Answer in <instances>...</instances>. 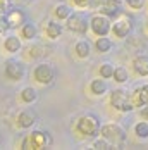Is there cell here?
Here are the masks:
<instances>
[{
    "label": "cell",
    "instance_id": "cell-1",
    "mask_svg": "<svg viewBox=\"0 0 148 150\" xmlns=\"http://www.w3.org/2000/svg\"><path fill=\"white\" fill-rule=\"evenodd\" d=\"M100 135L104 136L105 140H109L110 143L119 145V143H122L126 140V129L122 126L116 124V122H109V124L100 128Z\"/></svg>",
    "mask_w": 148,
    "mask_h": 150
},
{
    "label": "cell",
    "instance_id": "cell-2",
    "mask_svg": "<svg viewBox=\"0 0 148 150\" xmlns=\"http://www.w3.org/2000/svg\"><path fill=\"white\" fill-rule=\"evenodd\" d=\"M110 105H112L114 109L121 110V112H129V110L134 109L131 95L126 93L124 90H114L110 93Z\"/></svg>",
    "mask_w": 148,
    "mask_h": 150
},
{
    "label": "cell",
    "instance_id": "cell-3",
    "mask_svg": "<svg viewBox=\"0 0 148 150\" xmlns=\"http://www.w3.org/2000/svg\"><path fill=\"white\" fill-rule=\"evenodd\" d=\"M100 122L95 116H83L78 119V124H76V129L85 136H95L98 131H100Z\"/></svg>",
    "mask_w": 148,
    "mask_h": 150
},
{
    "label": "cell",
    "instance_id": "cell-4",
    "mask_svg": "<svg viewBox=\"0 0 148 150\" xmlns=\"http://www.w3.org/2000/svg\"><path fill=\"white\" fill-rule=\"evenodd\" d=\"M50 143V136L47 131H42V129H36L33 131L28 138L23 140V149H45L47 145Z\"/></svg>",
    "mask_w": 148,
    "mask_h": 150
},
{
    "label": "cell",
    "instance_id": "cell-5",
    "mask_svg": "<svg viewBox=\"0 0 148 150\" xmlns=\"http://www.w3.org/2000/svg\"><path fill=\"white\" fill-rule=\"evenodd\" d=\"M90 28L95 35L98 36H107L109 31L112 30V23H110V17L105 14H98V16H93L91 21H90Z\"/></svg>",
    "mask_w": 148,
    "mask_h": 150
},
{
    "label": "cell",
    "instance_id": "cell-6",
    "mask_svg": "<svg viewBox=\"0 0 148 150\" xmlns=\"http://www.w3.org/2000/svg\"><path fill=\"white\" fill-rule=\"evenodd\" d=\"M33 76H35V81L40 83V85H48L54 81V67L50 64H38L33 71Z\"/></svg>",
    "mask_w": 148,
    "mask_h": 150
},
{
    "label": "cell",
    "instance_id": "cell-7",
    "mask_svg": "<svg viewBox=\"0 0 148 150\" xmlns=\"http://www.w3.org/2000/svg\"><path fill=\"white\" fill-rule=\"evenodd\" d=\"M26 74V69H24V66L21 64V62H17V60H7L5 62V76L9 78V79H12V81H21L23 78Z\"/></svg>",
    "mask_w": 148,
    "mask_h": 150
},
{
    "label": "cell",
    "instance_id": "cell-8",
    "mask_svg": "<svg viewBox=\"0 0 148 150\" xmlns=\"http://www.w3.org/2000/svg\"><path fill=\"white\" fill-rule=\"evenodd\" d=\"M66 21H67V28L74 33H86L88 30V21L81 14H71Z\"/></svg>",
    "mask_w": 148,
    "mask_h": 150
},
{
    "label": "cell",
    "instance_id": "cell-9",
    "mask_svg": "<svg viewBox=\"0 0 148 150\" xmlns=\"http://www.w3.org/2000/svg\"><path fill=\"white\" fill-rule=\"evenodd\" d=\"M112 33L117 36V38H126L129 33H131V23L122 17V19H117L116 23H112Z\"/></svg>",
    "mask_w": 148,
    "mask_h": 150
},
{
    "label": "cell",
    "instance_id": "cell-10",
    "mask_svg": "<svg viewBox=\"0 0 148 150\" xmlns=\"http://www.w3.org/2000/svg\"><path fill=\"white\" fill-rule=\"evenodd\" d=\"M122 11V0H105V4L100 7V12L109 17H114Z\"/></svg>",
    "mask_w": 148,
    "mask_h": 150
},
{
    "label": "cell",
    "instance_id": "cell-11",
    "mask_svg": "<svg viewBox=\"0 0 148 150\" xmlns=\"http://www.w3.org/2000/svg\"><path fill=\"white\" fill-rule=\"evenodd\" d=\"M131 100H133L134 107H143V105L148 104V85H143V86H138L134 93L131 95Z\"/></svg>",
    "mask_w": 148,
    "mask_h": 150
},
{
    "label": "cell",
    "instance_id": "cell-12",
    "mask_svg": "<svg viewBox=\"0 0 148 150\" xmlns=\"http://www.w3.org/2000/svg\"><path fill=\"white\" fill-rule=\"evenodd\" d=\"M133 69L138 76H148V55H138L133 60Z\"/></svg>",
    "mask_w": 148,
    "mask_h": 150
},
{
    "label": "cell",
    "instance_id": "cell-13",
    "mask_svg": "<svg viewBox=\"0 0 148 150\" xmlns=\"http://www.w3.org/2000/svg\"><path fill=\"white\" fill-rule=\"evenodd\" d=\"M35 121H36L35 112L30 110V109H26V110H23V112L19 114V117H17V124H19V128H31V126L35 124Z\"/></svg>",
    "mask_w": 148,
    "mask_h": 150
},
{
    "label": "cell",
    "instance_id": "cell-14",
    "mask_svg": "<svg viewBox=\"0 0 148 150\" xmlns=\"http://www.w3.org/2000/svg\"><path fill=\"white\" fill-rule=\"evenodd\" d=\"M7 17V21H9V24L16 28V26H23L24 24V14H23V11H11L9 14H5Z\"/></svg>",
    "mask_w": 148,
    "mask_h": 150
},
{
    "label": "cell",
    "instance_id": "cell-15",
    "mask_svg": "<svg viewBox=\"0 0 148 150\" xmlns=\"http://www.w3.org/2000/svg\"><path fill=\"white\" fill-rule=\"evenodd\" d=\"M4 47H5L7 52H12V54L14 52H19L21 50V40L17 36H14V35L12 36H7L5 42H4Z\"/></svg>",
    "mask_w": 148,
    "mask_h": 150
},
{
    "label": "cell",
    "instance_id": "cell-16",
    "mask_svg": "<svg viewBox=\"0 0 148 150\" xmlns=\"http://www.w3.org/2000/svg\"><path fill=\"white\" fill-rule=\"evenodd\" d=\"M36 33H38V28H36L33 23H24V24L21 26V35H23V38H26V40H33V38L36 36Z\"/></svg>",
    "mask_w": 148,
    "mask_h": 150
},
{
    "label": "cell",
    "instance_id": "cell-17",
    "mask_svg": "<svg viewBox=\"0 0 148 150\" xmlns=\"http://www.w3.org/2000/svg\"><path fill=\"white\" fill-rule=\"evenodd\" d=\"M90 90L93 95H104L107 91V83H105V78L104 79H93L91 85H90Z\"/></svg>",
    "mask_w": 148,
    "mask_h": 150
},
{
    "label": "cell",
    "instance_id": "cell-18",
    "mask_svg": "<svg viewBox=\"0 0 148 150\" xmlns=\"http://www.w3.org/2000/svg\"><path fill=\"white\" fill-rule=\"evenodd\" d=\"M21 98H23V102L31 104V102H35L38 98V91L35 90L33 86H26V88L21 90Z\"/></svg>",
    "mask_w": 148,
    "mask_h": 150
},
{
    "label": "cell",
    "instance_id": "cell-19",
    "mask_svg": "<svg viewBox=\"0 0 148 150\" xmlns=\"http://www.w3.org/2000/svg\"><path fill=\"white\" fill-rule=\"evenodd\" d=\"M47 36L48 38H59L60 35H62V26H60L59 23H54V21H50L48 24H47Z\"/></svg>",
    "mask_w": 148,
    "mask_h": 150
},
{
    "label": "cell",
    "instance_id": "cell-20",
    "mask_svg": "<svg viewBox=\"0 0 148 150\" xmlns=\"http://www.w3.org/2000/svg\"><path fill=\"white\" fill-rule=\"evenodd\" d=\"M95 48H97V52L105 54V52H109V50L112 48V42H110L107 36H100V38L95 42Z\"/></svg>",
    "mask_w": 148,
    "mask_h": 150
},
{
    "label": "cell",
    "instance_id": "cell-21",
    "mask_svg": "<svg viewBox=\"0 0 148 150\" xmlns=\"http://www.w3.org/2000/svg\"><path fill=\"white\" fill-rule=\"evenodd\" d=\"M90 52H91V48H90V43L88 42H78L76 43V55L79 57V59H86L90 55Z\"/></svg>",
    "mask_w": 148,
    "mask_h": 150
},
{
    "label": "cell",
    "instance_id": "cell-22",
    "mask_svg": "<svg viewBox=\"0 0 148 150\" xmlns=\"http://www.w3.org/2000/svg\"><path fill=\"white\" fill-rule=\"evenodd\" d=\"M54 12H55V16H57L59 19H67L69 16L73 14V9H71L67 4H59V5L55 7Z\"/></svg>",
    "mask_w": 148,
    "mask_h": 150
},
{
    "label": "cell",
    "instance_id": "cell-23",
    "mask_svg": "<svg viewBox=\"0 0 148 150\" xmlns=\"http://www.w3.org/2000/svg\"><path fill=\"white\" fill-rule=\"evenodd\" d=\"M114 79H116L117 83H126V81L129 79V73H128V69H126L124 66L116 67V71H114Z\"/></svg>",
    "mask_w": 148,
    "mask_h": 150
},
{
    "label": "cell",
    "instance_id": "cell-24",
    "mask_svg": "<svg viewBox=\"0 0 148 150\" xmlns=\"http://www.w3.org/2000/svg\"><path fill=\"white\" fill-rule=\"evenodd\" d=\"M134 135L138 138H148V122L141 121L134 126Z\"/></svg>",
    "mask_w": 148,
    "mask_h": 150
},
{
    "label": "cell",
    "instance_id": "cell-25",
    "mask_svg": "<svg viewBox=\"0 0 148 150\" xmlns=\"http://www.w3.org/2000/svg\"><path fill=\"white\" fill-rule=\"evenodd\" d=\"M114 71H116V67L112 66V64H102L100 66V76L105 78V79H109V78H114Z\"/></svg>",
    "mask_w": 148,
    "mask_h": 150
},
{
    "label": "cell",
    "instance_id": "cell-26",
    "mask_svg": "<svg viewBox=\"0 0 148 150\" xmlns=\"http://www.w3.org/2000/svg\"><path fill=\"white\" fill-rule=\"evenodd\" d=\"M93 149H100V150L110 149V142L105 140L104 136H102V140H95V142H93Z\"/></svg>",
    "mask_w": 148,
    "mask_h": 150
},
{
    "label": "cell",
    "instance_id": "cell-27",
    "mask_svg": "<svg viewBox=\"0 0 148 150\" xmlns=\"http://www.w3.org/2000/svg\"><path fill=\"white\" fill-rule=\"evenodd\" d=\"M43 47L42 45H33L30 47V57H33V59H36V57H42L43 55Z\"/></svg>",
    "mask_w": 148,
    "mask_h": 150
},
{
    "label": "cell",
    "instance_id": "cell-28",
    "mask_svg": "<svg viewBox=\"0 0 148 150\" xmlns=\"http://www.w3.org/2000/svg\"><path fill=\"white\" fill-rule=\"evenodd\" d=\"M126 4H128L131 9H134V11H140V9L145 5V0H126Z\"/></svg>",
    "mask_w": 148,
    "mask_h": 150
},
{
    "label": "cell",
    "instance_id": "cell-29",
    "mask_svg": "<svg viewBox=\"0 0 148 150\" xmlns=\"http://www.w3.org/2000/svg\"><path fill=\"white\" fill-rule=\"evenodd\" d=\"M104 4H105V0H90L88 7H91V9H100Z\"/></svg>",
    "mask_w": 148,
    "mask_h": 150
},
{
    "label": "cell",
    "instance_id": "cell-30",
    "mask_svg": "<svg viewBox=\"0 0 148 150\" xmlns=\"http://www.w3.org/2000/svg\"><path fill=\"white\" fill-rule=\"evenodd\" d=\"M73 2L78 7H88L90 5V0H73Z\"/></svg>",
    "mask_w": 148,
    "mask_h": 150
},
{
    "label": "cell",
    "instance_id": "cell-31",
    "mask_svg": "<svg viewBox=\"0 0 148 150\" xmlns=\"http://www.w3.org/2000/svg\"><path fill=\"white\" fill-rule=\"evenodd\" d=\"M140 114H141V117H143V119L148 121V104L143 105V109H141V112H140Z\"/></svg>",
    "mask_w": 148,
    "mask_h": 150
},
{
    "label": "cell",
    "instance_id": "cell-32",
    "mask_svg": "<svg viewBox=\"0 0 148 150\" xmlns=\"http://www.w3.org/2000/svg\"><path fill=\"white\" fill-rule=\"evenodd\" d=\"M12 2H16V4H21V5H24V4H28L30 0H12Z\"/></svg>",
    "mask_w": 148,
    "mask_h": 150
}]
</instances>
